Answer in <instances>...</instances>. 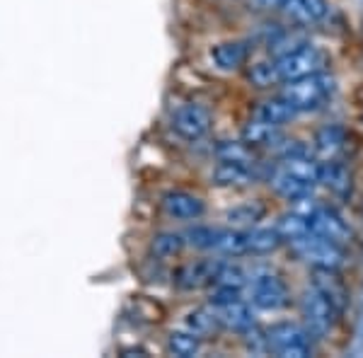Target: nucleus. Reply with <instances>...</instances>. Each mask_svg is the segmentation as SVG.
Masks as SVG:
<instances>
[{"label": "nucleus", "instance_id": "nucleus-25", "mask_svg": "<svg viewBox=\"0 0 363 358\" xmlns=\"http://www.w3.org/2000/svg\"><path fill=\"white\" fill-rule=\"evenodd\" d=\"M274 228H277L279 235L284 237V242H294V240L310 233V220L303 218V216H298L296 211H289V213L281 216Z\"/></svg>", "mask_w": 363, "mask_h": 358}, {"label": "nucleus", "instance_id": "nucleus-19", "mask_svg": "<svg viewBox=\"0 0 363 358\" xmlns=\"http://www.w3.org/2000/svg\"><path fill=\"white\" fill-rule=\"evenodd\" d=\"M250 46L245 42H223L211 49V58L220 70H240L247 63Z\"/></svg>", "mask_w": 363, "mask_h": 358}, {"label": "nucleus", "instance_id": "nucleus-23", "mask_svg": "<svg viewBox=\"0 0 363 358\" xmlns=\"http://www.w3.org/2000/svg\"><path fill=\"white\" fill-rule=\"evenodd\" d=\"M213 252L225 257H240L247 254L245 250V230H230V228H218L216 233V242H213Z\"/></svg>", "mask_w": 363, "mask_h": 358}, {"label": "nucleus", "instance_id": "nucleus-13", "mask_svg": "<svg viewBox=\"0 0 363 358\" xmlns=\"http://www.w3.org/2000/svg\"><path fill=\"white\" fill-rule=\"evenodd\" d=\"M347 145V131L342 126L332 124V126H322L318 133H315V140H313V148H315V155L320 157L322 162L325 160H337L339 152L344 150Z\"/></svg>", "mask_w": 363, "mask_h": 358}, {"label": "nucleus", "instance_id": "nucleus-4", "mask_svg": "<svg viewBox=\"0 0 363 358\" xmlns=\"http://www.w3.org/2000/svg\"><path fill=\"white\" fill-rule=\"evenodd\" d=\"M269 354L284 358H306L313 354V334L298 322H277L267 330Z\"/></svg>", "mask_w": 363, "mask_h": 358}, {"label": "nucleus", "instance_id": "nucleus-7", "mask_svg": "<svg viewBox=\"0 0 363 358\" xmlns=\"http://www.w3.org/2000/svg\"><path fill=\"white\" fill-rule=\"evenodd\" d=\"M211 128V111L201 104H182L172 114V131L184 140H201Z\"/></svg>", "mask_w": 363, "mask_h": 358}, {"label": "nucleus", "instance_id": "nucleus-26", "mask_svg": "<svg viewBox=\"0 0 363 358\" xmlns=\"http://www.w3.org/2000/svg\"><path fill=\"white\" fill-rule=\"evenodd\" d=\"M167 349L172 351L174 356L179 358H191L199 354V349H201V339L196 337L194 332H172L167 339Z\"/></svg>", "mask_w": 363, "mask_h": 358}, {"label": "nucleus", "instance_id": "nucleus-29", "mask_svg": "<svg viewBox=\"0 0 363 358\" xmlns=\"http://www.w3.org/2000/svg\"><path fill=\"white\" fill-rule=\"evenodd\" d=\"M267 211L262 203H242V206H235L233 211H228V220L233 223V225H255L257 220H262V216H264Z\"/></svg>", "mask_w": 363, "mask_h": 358}, {"label": "nucleus", "instance_id": "nucleus-1", "mask_svg": "<svg viewBox=\"0 0 363 358\" xmlns=\"http://www.w3.org/2000/svg\"><path fill=\"white\" fill-rule=\"evenodd\" d=\"M332 95H335V80L325 75V70L306 75V78L289 80L281 87V97L296 111H318L330 102Z\"/></svg>", "mask_w": 363, "mask_h": 358}, {"label": "nucleus", "instance_id": "nucleus-32", "mask_svg": "<svg viewBox=\"0 0 363 358\" xmlns=\"http://www.w3.org/2000/svg\"><path fill=\"white\" fill-rule=\"evenodd\" d=\"M306 8L310 13V20L313 22H320L327 17V10H330V5H327V0H306Z\"/></svg>", "mask_w": 363, "mask_h": 358}, {"label": "nucleus", "instance_id": "nucleus-6", "mask_svg": "<svg viewBox=\"0 0 363 358\" xmlns=\"http://www.w3.org/2000/svg\"><path fill=\"white\" fill-rule=\"evenodd\" d=\"M250 303L267 313H279L291 303V291L279 276L264 274L250 279Z\"/></svg>", "mask_w": 363, "mask_h": 358}, {"label": "nucleus", "instance_id": "nucleus-17", "mask_svg": "<svg viewBox=\"0 0 363 358\" xmlns=\"http://www.w3.org/2000/svg\"><path fill=\"white\" fill-rule=\"evenodd\" d=\"M296 114L298 111L291 107L284 97H272V99H264V102L257 104L255 111H252V119H259V121H264V124L281 128L284 124H289Z\"/></svg>", "mask_w": 363, "mask_h": 358}, {"label": "nucleus", "instance_id": "nucleus-14", "mask_svg": "<svg viewBox=\"0 0 363 358\" xmlns=\"http://www.w3.org/2000/svg\"><path fill=\"white\" fill-rule=\"evenodd\" d=\"M269 184H272V189L279 194L281 198H286V201H294V198L303 196V194H310L313 191V186L306 184L303 179H298L296 174H291L289 169L284 165H274L272 174H269Z\"/></svg>", "mask_w": 363, "mask_h": 358}, {"label": "nucleus", "instance_id": "nucleus-27", "mask_svg": "<svg viewBox=\"0 0 363 358\" xmlns=\"http://www.w3.org/2000/svg\"><path fill=\"white\" fill-rule=\"evenodd\" d=\"M184 235H177V233H160L153 237V245H150V250H153L155 257H160V259H169V257H177L182 250H184Z\"/></svg>", "mask_w": 363, "mask_h": 358}, {"label": "nucleus", "instance_id": "nucleus-28", "mask_svg": "<svg viewBox=\"0 0 363 358\" xmlns=\"http://www.w3.org/2000/svg\"><path fill=\"white\" fill-rule=\"evenodd\" d=\"M247 78L252 80V85H257V87H272L281 83L279 73H277V63L274 61H259V63H255V66H250Z\"/></svg>", "mask_w": 363, "mask_h": 358}, {"label": "nucleus", "instance_id": "nucleus-10", "mask_svg": "<svg viewBox=\"0 0 363 358\" xmlns=\"http://www.w3.org/2000/svg\"><path fill=\"white\" fill-rule=\"evenodd\" d=\"M162 211L174 220H199L203 216V201L189 191H167L162 196Z\"/></svg>", "mask_w": 363, "mask_h": 358}, {"label": "nucleus", "instance_id": "nucleus-2", "mask_svg": "<svg viewBox=\"0 0 363 358\" xmlns=\"http://www.w3.org/2000/svg\"><path fill=\"white\" fill-rule=\"evenodd\" d=\"M289 245L298 259L310 264L313 269L339 272V269L344 267V259H347L342 245L332 242V240H327V237H320V235H315V233L303 235V237H298Z\"/></svg>", "mask_w": 363, "mask_h": 358}, {"label": "nucleus", "instance_id": "nucleus-16", "mask_svg": "<svg viewBox=\"0 0 363 358\" xmlns=\"http://www.w3.org/2000/svg\"><path fill=\"white\" fill-rule=\"evenodd\" d=\"M320 184H325L335 196H349L351 194V172L344 162L325 160L320 162Z\"/></svg>", "mask_w": 363, "mask_h": 358}, {"label": "nucleus", "instance_id": "nucleus-21", "mask_svg": "<svg viewBox=\"0 0 363 358\" xmlns=\"http://www.w3.org/2000/svg\"><path fill=\"white\" fill-rule=\"evenodd\" d=\"M186 330L194 332L199 339H208V337H216L223 327H220L218 317H216L213 308H196L191 310L189 315H186L184 320Z\"/></svg>", "mask_w": 363, "mask_h": 358}, {"label": "nucleus", "instance_id": "nucleus-24", "mask_svg": "<svg viewBox=\"0 0 363 358\" xmlns=\"http://www.w3.org/2000/svg\"><path fill=\"white\" fill-rule=\"evenodd\" d=\"M247 284H250V276L238 262H220L218 264V272H216L213 286H225V289L242 291Z\"/></svg>", "mask_w": 363, "mask_h": 358}, {"label": "nucleus", "instance_id": "nucleus-30", "mask_svg": "<svg viewBox=\"0 0 363 358\" xmlns=\"http://www.w3.org/2000/svg\"><path fill=\"white\" fill-rule=\"evenodd\" d=\"M216 233L218 228H208V225H194L184 233V242L191 245L196 250H213L216 242Z\"/></svg>", "mask_w": 363, "mask_h": 358}, {"label": "nucleus", "instance_id": "nucleus-11", "mask_svg": "<svg viewBox=\"0 0 363 358\" xmlns=\"http://www.w3.org/2000/svg\"><path fill=\"white\" fill-rule=\"evenodd\" d=\"M218 264H220V259H199V262L184 264V267L177 272V276H174V284H177L182 291L203 289V286H208L216 281Z\"/></svg>", "mask_w": 363, "mask_h": 358}, {"label": "nucleus", "instance_id": "nucleus-8", "mask_svg": "<svg viewBox=\"0 0 363 358\" xmlns=\"http://www.w3.org/2000/svg\"><path fill=\"white\" fill-rule=\"evenodd\" d=\"M213 308L216 317H218L220 327L228 332H238L245 334L250 327H255V317H252L250 305L242 301V298H233V301L218 303V305H211Z\"/></svg>", "mask_w": 363, "mask_h": 358}, {"label": "nucleus", "instance_id": "nucleus-9", "mask_svg": "<svg viewBox=\"0 0 363 358\" xmlns=\"http://www.w3.org/2000/svg\"><path fill=\"white\" fill-rule=\"evenodd\" d=\"M310 233L332 240V242H337V245H344L351 235L344 218L330 206H318V211L310 216Z\"/></svg>", "mask_w": 363, "mask_h": 358}, {"label": "nucleus", "instance_id": "nucleus-12", "mask_svg": "<svg viewBox=\"0 0 363 358\" xmlns=\"http://www.w3.org/2000/svg\"><path fill=\"white\" fill-rule=\"evenodd\" d=\"M313 289L320 291L339 313L347 308L349 291H347V286L342 284V279L337 276V272H330V269H313Z\"/></svg>", "mask_w": 363, "mask_h": 358}, {"label": "nucleus", "instance_id": "nucleus-33", "mask_svg": "<svg viewBox=\"0 0 363 358\" xmlns=\"http://www.w3.org/2000/svg\"><path fill=\"white\" fill-rule=\"evenodd\" d=\"M257 5L264 10H279L284 5V0H257Z\"/></svg>", "mask_w": 363, "mask_h": 358}, {"label": "nucleus", "instance_id": "nucleus-15", "mask_svg": "<svg viewBox=\"0 0 363 358\" xmlns=\"http://www.w3.org/2000/svg\"><path fill=\"white\" fill-rule=\"evenodd\" d=\"M211 179H213L216 186H250V184H255V172H252V165L220 160L218 165L213 167Z\"/></svg>", "mask_w": 363, "mask_h": 358}, {"label": "nucleus", "instance_id": "nucleus-31", "mask_svg": "<svg viewBox=\"0 0 363 358\" xmlns=\"http://www.w3.org/2000/svg\"><path fill=\"white\" fill-rule=\"evenodd\" d=\"M279 10L298 27L313 25V20H310V13H308V8H306V0H284V5H281Z\"/></svg>", "mask_w": 363, "mask_h": 358}, {"label": "nucleus", "instance_id": "nucleus-18", "mask_svg": "<svg viewBox=\"0 0 363 358\" xmlns=\"http://www.w3.org/2000/svg\"><path fill=\"white\" fill-rule=\"evenodd\" d=\"M284 245V237L279 235L277 228H252L245 233V250L247 254L255 257H264L277 252Z\"/></svg>", "mask_w": 363, "mask_h": 358}, {"label": "nucleus", "instance_id": "nucleus-22", "mask_svg": "<svg viewBox=\"0 0 363 358\" xmlns=\"http://www.w3.org/2000/svg\"><path fill=\"white\" fill-rule=\"evenodd\" d=\"M216 155H218V160L242 162V165H257L255 148L245 143V140H223V143L216 148Z\"/></svg>", "mask_w": 363, "mask_h": 358}, {"label": "nucleus", "instance_id": "nucleus-20", "mask_svg": "<svg viewBox=\"0 0 363 358\" xmlns=\"http://www.w3.org/2000/svg\"><path fill=\"white\" fill-rule=\"evenodd\" d=\"M242 140L252 148H277V145L284 140L279 126L264 124L259 119H252L247 126L242 128Z\"/></svg>", "mask_w": 363, "mask_h": 358}, {"label": "nucleus", "instance_id": "nucleus-5", "mask_svg": "<svg viewBox=\"0 0 363 358\" xmlns=\"http://www.w3.org/2000/svg\"><path fill=\"white\" fill-rule=\"evenodd\" d=\"M301 315H303V325L313 334V339H322L335 330L339 310L320 291H315L310 286L301 298Z\"/></svg>", "mask_w": 363, "mask_h": 358}, {"label": "nucleus", "instance_id": "nucleus-3", "mask_svg": "<svg viewBox=\"0 0 363 358\" xmlns=\"http://www.w3.org/2000/svg\"><path fill=\"white\" fill-rule=\"evenodd\" d=\"M274 63H277L279 80L281 83H289V80L322 73V70L327 68V54L313 44H301V46H296V49L284 51Z\"/></svg>", "mask_w": 363, "mask_h": 358}]
</instances>
